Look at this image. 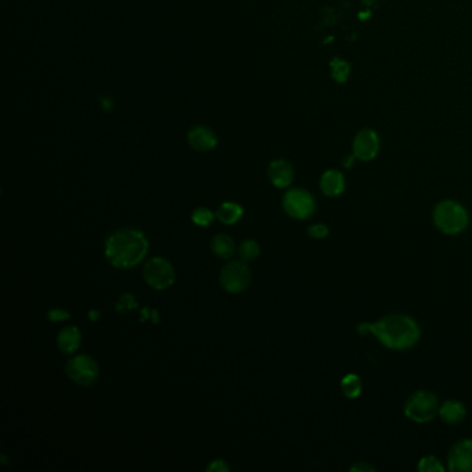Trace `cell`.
<instances>
[{
	"label": "cell",
	"mask_w": 472,
	"mask_h": 472,
	"mask_svg": "<svg viewBox=\"0 0 472 472\" xmlns=\"http://www.w3.org/2000/svg\"><path fill=\"white\" fill-rule=\"evenodd\" d=\"M357 333L374 335L380 344L392 350L410 349L421 337L418 323L402 313L388 315L374 323H361L357 326Z\"/></svg>",
	"instance_id": "6da1fadb"
},
{
	"label": "cell",
	"mask_w": 472,
	"mask_h": 472,
	"mask_svg": "<svg viewBox=\"0 0 472 472\" xmlns=\"http://www.w3.org/2000/svg\"><path fill=\"white\" fill-rule=\"evenodd\" d=\"M148 241L137 229L114 232L106 241V258L117 269L137 266L148 252Z\"/></svg>",
	"instance_id": "7a4b0ae2"
},
{
	"label": "cell",
	"mask_w": 472,
	"mask_h": 472,
	"mask_svg": "<svg viewBox=\"0 0 472 472\" xmlns=\"http://www.w3.org/2000/svg\"><path fill=\"white\" fill-rule=\"evenodd\" d=\"M432 221L435 227L447 236L462 233L469 223L468 211L454 200H443L434 208Z\"/></svg>",
	"instance_id": "3957f363"
},
{
	"label": "cell",
	"mask_w": 472,
	"mask_h": 472,
	"mask_svg": "<svg viewBox=\"0 0 472 472\" xmlns=\"http://www.w3.org/2000/svg\"><path fill=\"white\" fill-rule=\"evenodd\" d=\"M439 401L429 391H416L405 402V416L417 424L434 420L439 413Z\"/></svg>",
	"instance_id": "277c9868"
},
{
	"label": "cell",
	"mask_w": 472,
	"mask_h": 472,
	"mask_svg": "<svg viewBox=\"0 0 472 472\" xmlns=\"http://www.w3.org/2000/svg\"><path fill=\"white\" fill-rule=\"evenodd\" d=\"M252 280L251 269L244 260L229 262L221 271L219 282L225 291L230 294H238L245 291Z\"/></svg>",
	"instance_id": "5b68a950"
},
{
	"label": "cell",
	"mask_w": 472,
	"mask_h": 472,
	"mask_svg": "<svg viewBox=\"0 0 472 472\" xmlns=\"http://www.w3.org/2000/svg\"><path fill=\"white\" fill-rule=\"evenodd\" d=\"M282 208L290 218L305 221L315 214L316 200L304 188H291L282 197Z\"/></svg>",
	"instance_id": "8992f818"
},
{
	"label": "cell",
	"mask_w": 472,
	"mask_h": 472,
	"mask_svg": "<svg viewBox=\"0 0 472 472\" xmlns=\"http://www.w3.org/2000/svg\"><path fill=\"white\" fill-rule=\"evenodd\" d=\"M65 372L69 379L82 387H89L99 379V364L89 355L74 356L65 364Z\"/></svg>",
	"instance_id": "52a82bcc"
},
{
	"label": "cell",
	"mask_w": 472,
	"mask_h": 472,
	"mask_svg": "<svg viewBox=\"0 0 472 472\" xmlns=\"http://www.w3.org/2000/svg\"><path fill=\"white\" fill-rule=\"evenodd\" d=\"M143 277L147 284L154 290H166L169 289L176 278L175 269L169 260L165 258L157 256L150 259L143 270Z\"/></svg>",
	"instance_id": "ba28073f"
},
{
	"label": "cell",
	"mask_w": 472,
	"mask_h": 472,
	"mask_svg": "<svg viewBox=\"0 0 472 472\" xmlns=\"http://www.w3.org/2000/svg\"><path fill=\"white\" fill-rule=\"evenodd\" d=\"M447 469L451 472H472V439L454 443L447 454Z\"/></svg>",
	"instance_id": "9c48e42d"
},
{
	"label": "cell",
	"mask_w": 472,
	"mask_h": 472,
	"mask_svg": "<svg viewBox=\"0 0 472 472\" xmlns=\"http://www.w3.org/2000/svg\"><path fill=\"white\" fill-rule=\"evenodd\" d=\"M380 151V137L374 131H360L353 140V155L360 161H371Z\"/></svg>",
	"instance_id": "30bf717a"
},
{
	"label": "cell",
	"mask_w": 472,
	"mask_h": 472,
	"mask_svg": "<svg viewBox=\"0 0 472 472\" xmlns=\"http://www.w3.org/2000/svg\"><path fill=\"white\" fill-rule=\"evenodd\" d=\"M187 142L192 148L200 153L211 151L218 146L216 135L207 126H194L187 133Z\"/></svg>",
	"instance_id": "8fae6325"
},
{
	"label": "cell",
	"mask_w": 472,
	"mask_h": 472,
	"mask_svg": "<svg viewBox=\"0 0 472 472\" xmlns=\"http://www.w3.org/2000/svg\"><path fill=\"white\" fill-rule=\"evenodd\" d=\"M269 179L273 183V186L278 188L289 187L294 180V169L290 162L284 159H276L269 165L267 170Z\"/></svg>",
	"instance_id": "7c38bea8"
},
{
	"label": "cell",
	"mask_w": 472,
	"mask_h": 472,
	"mask_svg": "<svg viewBox=\"0 0 472 472\" xmlns=\"http://www.w3.org/2000/svg\"><path fill=\"white\" fill-rule=\"evenodd\" d=\"M320 188L327 197H338L345 190V177L335 169L326 170L320 179Z\"/></svg>",
	"instance_id": "4fadbf2b"
},
{
	"label": "cell",
	"mask_w": 472,
	"mask_h": 472,
	"mask_svg": "<svg viewBox=\"0 0 472 472\" xmlns=\"http://www.w3.org/2000/svg\"><path fill=\"white\" fill-rule=\"evenodd\" d=\"M438 416L440 417V420L445 424L457 425V424L464 421V418L467 416V409H465L462 402L456 401V399H450V401H446L445 403H442L439 406Z\"/></svg>",
	"instance_id": "5bb4252c"
},
{
	"label": "cell",
	"mask_w": 472,
	"mask_h": 472,
	"mask_svg": "<svg viewBox=\"0 0 472 472\" xmlns=\"http://www.w3.org/2000/svg\"><path fill=\"white\" fill-rule=\"evenodd\" d=\"M80 342H82V334L80 331L74 327V326H69V327H64L58 335H57V345H58V349L64 353V355H71L74 352H76L80 346Z\"/></svg>",
	"instance_id": "9a60e30c"
},
{
	"label": "cell",
	"mask_w": 472,
	"mask_h": 472,
	"mask_svg": "<svg viewBox=\"0 0 472 472\" xmlns=\"http://www.w3.org/2000/svg\"><path fill=\"white\" fill-rule=\"evenodd\" d=\"M211 249L216 256H219L222 259H230L236 252V244L230 236L216 234L212 238Z\"/></svg>",
	"instance_id": "2e32d148"
},
{
	"label": "cell",
	"mask_w": 472,
	"mask_h": 472,
	"mask_svg": "<svg viewBox=\"0 0 472 472\" xmlns=\"http://www.w3.org/2000/svg\"><path fill=\"white\" fill-rule=\"evenodd\" d=\"M243 214L244 210L241 205L236 203H223L216 212V218L225 225H234L241 219Z\"/></svg>",
	"instance_id": "e0dca14e"
},
{
	"label": "cell",
	"mask_w": 472,
	"mask_h": 472,
	"mask_svg": "<svg viewBox=\"0 0 472 472\" xmlns=\"http://www.w3.org/2000/svg\"><path fill=\"white\" fill-rule=\"evenodd\" d=\"M341 391L345 398L357 399L363 391V384H361L360 377L353 372L346 374L341 380Z\"/></svg>",
	"instance_id": "ac0fdd59"
},
{
	"label": "cell",
	"mask_w": 472,
	"mask_h": 472,
	"mask_svg": "<svg viewBox=\"0 0 472 472\" xmlns=\"http://www.w3.org/2000/svg\"><path fill=\"white\" fill-rule=\"evenodd\" d=\"M417 469L420 472H443L446 471V467L440 461V458L435 456H425L418 461Z\"/></svg>",
	"instance_id": "d6986e66"
},
{
	"label": "cell",
	"mask_w": 472,
	"mask_h": 472,
	"mask_svg": "<svg viewBox=\"0 0 472 472\" xmlns=\"http://www.w3.org/2000/svg\"><path fill=\"white\" fill-rule=\"evenodd\" d=\"M259 254H260L259 244L254 240H247V241L241 243L238 247V255H240L241 260H244V262L254 260L255 258H258Z\"/></svg>",
	"instance_id": "ffe728a7"
},
{
	"label": "cell",
	"mask_w": 472,
	"mask_h": 472,
	"mask_svg": "<svg viewBox=\"0 0 472 472\" xmlns=\"http://www.w3.org/2000/svg\"><path fill=\"white\" fill-rule=\"evenodd\" d=\"M331 74H333V78L337 80V82H339V83H342V82H345L346 80V78H348V75H349V71H350V68H349V64L348 63H345L344 60H339V58H334L333 61H331Z\"/></svg>",
	"instance_id": "44dd1931"
},
{
	"label": "cell",
	"mask_w": 472,
	"mask_h": 472,
	"mask_svg": "<svg viewBox=\"0 0 472 472\" xmlns=\"http://www.w3.org/2000/svg\"><path fill=\"white\" fill-rule=\"evenodd\" d=\"M216 214H214L212 211L207 210V208H197L193 215H192V221L197 225V226H201V227H207L210 226L214 219H215Z\"/></svg>",
	"instance_id": "7402d4cb"
},
{
	"label": "cell",
	"mask_w": 472,
	"mask_h": 472,
	"mask_svg": "<svg viewBox=\"0 0 472 472\" xmlns=\"http://www.w3.org/2000/svg\"><path fill=\"white\" fill-rule=\"evenodd\" d=\"M137 308V302L135 300V297L132 294H124L120 297L117 305H115V309L118 313L124 315L132 309H136Z\"/></svg>",
	"instance_id": "603a6c76"
},
{
	"label": "cell",
	"mask_w": 472,
	"mask_h": 472,
	"mask_svg": "<svg viewBox=\"0 0 472 472\" xmlns=\"http://www.w3.org/2000/svg\"><path fill=\"white\" fill-rule=\"evenodd\" d=\"M330 230H328V226L327 225H323V223H316V225H312L309 229H308V236L312 237V238H316V240H323L328 236Z\"/></svg>",
	"instance_id": "cb8c5ba5"
},
{
	"label": "cell",
	"mask_w": 472,
	"mask_h": 472,
	"mask_svg": "<svg viewBox=\"0 0 472 472\" xmlns=\"http://www.w3.org/2000/svg\"><path fill=\"white\" fill-rule=\"evenodd\" d=\"M46 317H47V320H50V322H53V323H58V322H65V320H68V319L71 317V313L67 312V311H64V309L56 308V309H50V311L47 312Z\"/></svg>",
	"instance_id": "d4e9b609"
},
{
	"label": "cell",
	"mask_w": 472,
	"mask_h": 472,
	"mask_svg": "<svg viewBox=\"0 0 472 472\" xmlns=\"http://www.w3.org/2000/svg\"><path fill=\"white\" fill-rule=\"evenodd\" d=\"M207 471L208 472H229L230 467L223 460H214L212 462L208 464Z\"/></svg>",
	"instance_id": "484cf974"
},
{
	"label": "cell",
	"mask_w": 472,
	"mask_h": 472,
	"mask_svg": "<svg viewBox=\"0 0 472 472\" xmlns=\"http://www.w3.org/2000/svg\"><path fill=\"white\" fill-rule=\"evenodd\" d=\"M349 471H352V472H374L375 468L371 464H368L367 461H357L349 468Z\"/></svg>",
	"instance_id": "4316f807"
},
{
	"label": "cell",
	"mask_w": 472,
	"mask_h": 472,
	"mask_svg": "<svg viewBox=\"0 0 472 472\" xmlns=\"http://www.w3.org/2000/svg\"><path fill=\"white\" fill-rule=\"evenodd\" d=\"M142 315H143L142 322H143V320H147L148 317H151L153 323H158V311H154V309H150V308H144V309L142 311Z\"/></svg>",
	"instance_id": "83f0119b"
},
{
	"label": "cell",
	"mask_w": 472,
	"mask_h": 472,
	"mask_svg": "<svg viewBox=\"0 0 472 472\" xmlns=\"http://www.w3.org/2000/svg\"><path fill=\"white\" fill-rule=\"evenodd\" d=\"M355 155H350V157H345V159H344V162H342V165L345 166V168H350L352 165H353V161H355Z\"/></svg>",
	"instance_id": "f1b7e54d"
},
{
	"label": "cell",
	"mask_w": 472,
	"mask_h": 472,
	"mask_svg": "<svg viewBox=\"0 0 472 472\" xmlns=\"http://www.w3.org/2000/svg\"><path fill=\"white\" fill-rule=\"evenodd\" d=\"M100 316H102V313H100V312H98V311H90V312H89V319H90L91 322L98 320Z\"/></svg>",
	"instance_id": "f546056e"
}]
</instances>
